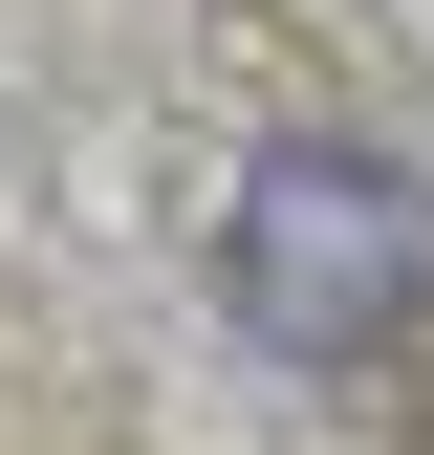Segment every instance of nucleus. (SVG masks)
I'll return each mask as SVG.
<instances>
[{
  "mask_svg": "<svg viewBox=\"0 0 434 455\" xmlns=\"http://www.w3.org/2000/svg\"><path fill=\"white\" fill-rule=\"evenodd\" d=\"M413 304H434V196L391 152H348V131H283L239 174V325L348 369V347H391Z\"/></svg>",
  "mask_w": 434,
  "mask_h": 455,
  "instance_id": "f257e3e1",
  "label": "nucleus"
}]
</instances>
